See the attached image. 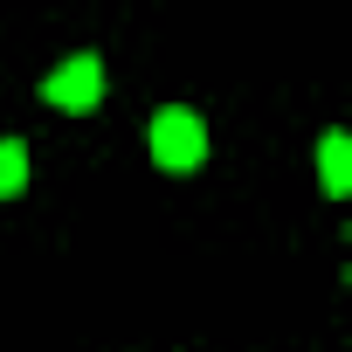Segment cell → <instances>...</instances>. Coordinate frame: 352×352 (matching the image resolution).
<instances>
[{
	"label": "cell",
	"mask_w": 352,
	"mask_h": 352,
	"mask_svg": "<svg viewBox=\"0 0 352 352\" xmlns=\"http://www.w3.org/2000/svg\"><path fill=\"white\" fill-rule=\"evenodd\" d=\"M21 187H28V152H21V138H0V201Z\"/></svg>",
	"instance_id": "obj_4"
},
{
	"label": "cell",
	"mask_w": 352,
	"mask_h": 352,
	"mask_svg": "<svg viewBox=\"0 0 352 352\" xmlns=\"http://www.w3.org/2000/svg\"><path fill=\"white\" fill-rule=\"evenodd\" d=\"M152 159H159L166 173H194V166L208 159V124H201L187 104H166V111L152 118Z\"/></svg>",
	"instance_id": "obj_1"
},
{
	"label": "cell",
	"mask_w": 352,
	"mask_h": 352,
	"mask_svg": "<svg viewBox=\"0 0 352 352\" xmlns=\"http://www.w3.org/2000/svg\"><path fill=\"white\" fill-rule=\"evenodd\" d=\"M318 180H324L331 201L352 194V138H345V131H324V145H318Z\"/></svg>",
	"instance_id": "obj_3"
},
{
	"label": "cell",
	"mask_w": 352,
	"mask_h": 352,
	"mask_svg": "<svg viewBox=\"0 0 352 352\" xmlns=\"http://www.w3.org/2000/svg\"><path fill=\"white\" fill-rule=\"evenodd\" d=\"M42 97H49L56 111H97V97H104V63H97V56H69L63 69L42 76Z\"/></svg>",
	"instance_id": "obj_2"
}]
</instances>
